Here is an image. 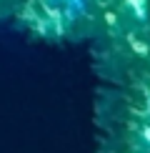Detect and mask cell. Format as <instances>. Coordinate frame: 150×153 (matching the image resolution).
<instances>
[{
	"label": "cell",
	"mask_w": 150,
	"mask_h": 153,
	"mask_svg": "<svg viewBox=\"0 0 150 153\" xmlns=\"http://www.w3.org/2000/svg\"><path fill=\"white\" fill-rule=\"evenodd\" d=\"M140 136H143V141H145V143H150V128H143Z\"/></svg>",
	"instance_id": "6da1fadb"
},
{
	"label": "cell",
	"mask_w": 150,
	"mask_h": 153,
	"mask_svg": "<svg viewBox=\"0 0 150 153\" xmlns=\"http://www.w3.org/2000/svg\"><path fill=\"white\" fill-rule=\"evenodd\" d=\"M65 3H68V5H73V8H80V5H83L85 0H65Z\"/></svg>",
	"instance_id": "7a4b0ae2"
}]
</instances>
